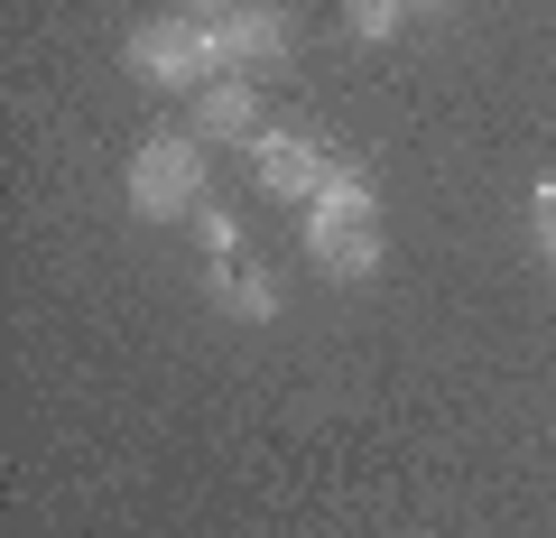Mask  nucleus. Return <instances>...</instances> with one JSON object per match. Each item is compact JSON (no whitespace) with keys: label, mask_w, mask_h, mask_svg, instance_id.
<instances>
[{"label":"nucleus","mask_w":556,"mask_h":538,"mask_svg":"<svg viewBox=\"0 0 556 538\" xmlns=\"http://www.w3.org/2000/svg\"><path fill=\"white\" fill-rule=\"evenodd\" d=\"M204 196V140H139L130 149V214L139 223H167V214H186V204Z\"/></svg>","instance_id":"nucleus-2"},{"label":"nucleus","mask_w":556,"mask_h":538,"mask_svg":"<svg viewBox=\"0 0 556 538\" xmlns=\"http://www.w3.org/2000/svg\"><path fill=\"white\" fill-rule=\"evenodd\" d=\"M529 223H538V241H547V260H556V177L538 186V204H529Z\"/></svg>","instance_id":"nucleus-10"},{"label":"nucleus","mask_w":556,"mask_h":538,"mask_svg":"<svg viewBox=\"0 0 556 538\" xmlns=\"http://www.w3.org/2000/svg\"><path fill=\"white\" fill-rule=\"evenodd\" d=\"M186 10H195V20H232L241 0H186Z\"/></svg>","instance_id":"nucleus-11"},{"label":"nucleus","mask_w":556,"mask_h":538,"mask_svg":"<svg viewBox=\"0 0 556 538\" xmlns=\"http://www.w3.org/2000/svg\"><path fill=\"white\" fill-rule=\"evenodd\" d=\"M214 306H223V316L269 325V316H278V279H260V270H241V260H223V270H214Z\"/></svg>","instance_id":"nucleus-7"},{"label":"nucleus","mask_w":556,"mask_h":538,"mask_svg":"<svg viewBox=\"0 0 556 538\" xmlns=\"http://www.w3.org/2000/svg\"><path fill=\"white\" fill-rule=\"evenodd\" d=\"M325 149L316 140H298V130H260L251 140V177L269 186V196H325Z\"/></svg>","instance_id":"nucleus-4"},{"label":"nucleus","mask_w":556,"mask_h":538,"mask_svg":"<svg viewBox=\"0 0 556 538\" xmlns=\"http://www.w3.org/2000/svg\"><path fill=\"white\" fill-rule=\"evenodd\" d=\"M214 47H223V75H232V65H260V57H288V10L241 0L232 20H214Z\"/></svg>","instance_id":"nucleus-5"},{"label":"nucleus","mask_w":556,"mask_h":538,"mask_svg":"<svg viewBox=\"0 0 556 538\" xmlns=\"http://www.w3.org/2000/svg\"><path fill=\"white\" fill-rule=\"evenodd\" d=\"M408 28V0H353V38H399Z\"/></svg>","instance_id":"nucleus-8"},{"label":"nucleus","mask_w":556,"mask_h":538,"mask_svg":"<svg viewBox=\"0 0 556 538\" xmlns=\"http://www.w3.org/2000/svg\"><path fill=\"white\" fill-rule=\"evenodd\" d=\"M130 75H149V84H214L223 75V47H214V20H149V28H130Z\"/></svg>","instance_id":"nucleus-3"},{"label":"nucleus","mask_w":556,"mask_h":538,"mask_svg":"<svg viewBox=\"0 0 556 538\" xmlns=\"http://www.w3.org/2000/svg\"><path fill=\"white\" fill-rule=\"evenodd\" d=\"M251 121H260L251 84H232V75H214V84H204V102H195V130H204V140H260Z\"/></svg>","instance_id":"nucleus-6"},{"label":"nucleus","mask_w":556,"mask_h":538,"mask_svg":"<svg viewBox=\"0 0 556 538\" xmlns=\"http://www.w3.org/2000/svg\"><path fill=\"white\" fill-rule=\"evenodd\" d=\"M408 10H445V0H408Z\"/></svg>","instance_id":"nucleus-12"},{"label":"nucleus","mask_w":556,"mask_h":538,"mask_svg":"<svg viewBox=\"0 0 556 538\" xmlns=\"http://www.w3.org/2000/svg\"><path fill=\"white\" fill-rule=\"evenodd\" d=\"M204 251H214V260H232V251H241V223L223 214V204H204Z\"/></svg>","instance_id":"nucleus-9"},{"label":"nucleus","mask_w":556,"mask_h":538,"mask_svg":"<svg viewBox=\"0 0 556 538\" xmlns=\"http://www.w3.org/2000/svg\"><path fill=\"white\" fill-rule=\"evenodd\" d=\"M306 260L325 279H371L380 270V223H371V177L353 159L325 167V196L306 204Z\"/></svg>","instance_id":"nucleus-1"}]
</instances>
